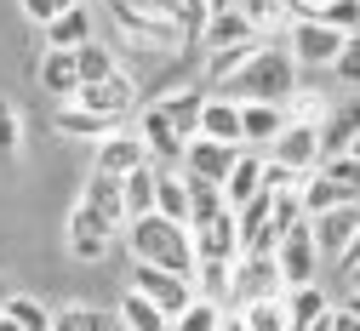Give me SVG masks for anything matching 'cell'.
I'll return each mask as SVG.
<instances>
[{"instance_id": "1", "label": "cell", "mask_w": 360, "mask_h": 331, "mask_svg": "<svg viewBox=\"0 0 360 331\" xmlns=\"http://www.w3.org/2000/svg\"><path fill=\"white\" fill-rule=\"evenodd\" d=\"M297 58L286 52V46H257V52L246 58V69L229 80V86H223V98H235V103H292L297 98Z\"/></svg>"}, {"instance_id": "2", "label": "cell", "mask_w": 360, "mask_h": 331, "mask_svg": "<svg viewBox=\"0 0 360 331\" xmlns=\"http://www.w3.org/2000/svg\"><path fill=\"white\" fill-rule=\"evenodd\" d=\"M126 246H131V257L138 263H155V268H172V274H189L195 280V234H189V223H172V217H160V212H149V217H131L126 223Z\"/></svg>"}, {"instance_id": "3", "label": "cell", "mask_w": 360, "mask_h": 331, "mask_svg": "<svg viewBox=\"0 0 360 331\" xmlns=\"http://www.w3.org/2000/svg\"><path fill=\"white\" fill-rule=\"evenodd\" d=\"M275 263H281L286 292H292V286H314V280H321V246H314V228H309V217H303V223H292V228L281 234Z\"/></svg>"}, {"instance_id": "4", "label": "cell", "mask_w": 360, "mask_h": 331, "mask_svg": "<svg viewBox=\"0 0 360 331\" xmlns=\"http://www.w3.org/2000/svg\"><path fill=\"white\" fill-rule=\"evenodd\" d=\"M286 52L297 58V69H332L338 52H343V34L326 29L321 18H292V29H286Z\"/></svg>"}, {"instance_id": "5", "label": "cell", "mask_w": 360, "mask_h": 331, "mask_svg": "<svg viewBox=\"0 0 360 331\" xmlns=\"http://www.w3.org/2000/svg\"><path fill=\"white\" fill-rule=\"evenodd\" d=\"M131 292H143L160 314H184L189 303H195V280L189 274H172V268H155V263H138L131 268Z\"/></svg>"}, {"instance_id": "6", "label": "cell", "mask_w": 360, "mask_h": 331, "mask_svg": "<svg viewBox=\"0 0 360 331\" xmlns=\"http://www.w3.org/2000/svg\"><path fill=\"white\" fill-rule=\"evenodd\" d=\"M131 131L143 137V149H149V160H155L160 171H177V166H184V143H189V137H177V126H172L155 103L138 109V126H131Z\"/></svg>"}, {"instance_id": "7", "label": "cell", "mask_w": 360, "mask_h": 331, "mask_svg": "<svg viewBox=\"0 0 360 331\" xmlns=\"http://www.w3.org/2000/svg\"><path fill=\"white\" fill-rule=\"evenodd\" d=\"M80 109H92V115H103V120H131L143 103H138V86H131V74H109V80H98V86H80V98H75Z\"/></svg>"}, {"instance_id": "8", "label": "cell", "mask_w": 360, "mask_h": 331, "mask_svg": "<svg viewBox=\"0 0 360 331\" xmlns=\"http://www.w3.org/2000/svg\"><path fill=\"white\" fill-rule=\"evenodd\" d=\"M269 160H281L292 171H321L326 166V149H321V126H303V120H286V131L269 143Z\"/></svg>"}, {"instance_id": "9", "label": "cell", "mask_w": 360, "mask_h": 331, "mask_svg": "<svg viewBox=\"0 0 360 331\" xmlns=\"http://www.w3.org/2000/svg\"><path fill=\"white\" fill-rule=\"evenodd\" d=\"M263 297H286V280L275 257H240L235 263V309L263 303Z\"/></svg>"}, {"instance_id": "10", "label": "cell", "mask_w": 360, "mask_h": 331, "mask_svg": "<svg viewBox=\"0 0 360 331\" xmlns=\"http://www.w3.org/2000/svg\"><path fill=\"white\" fill-rule=\"evenodd\" d=\"M309 228H314V246H321V263H338L349 252V240H354V228H360V200L309 217Z\"/></svg>"}, {"instance_id": "11", "label": "cell", "mask_w": 360, "mask_h": 331, "mask_svg": "<svg viewBox=\"0 0 360 331\" xmlns=\"http://www.w3.org/2000/svg\"><path fill=\"white\" fill-rule=\"evenodd\" d=\"M235 155L240 149H229V143H212V137H189L184 143V171L189 183H217L223 188V177H229V166H235Z\"/></svg>"}, {"instance_id": "12", "label": "cell", "mask_w": 360, "mask_h": 331, "mask_svg": "<svg viewBox=\"0 0 360 331\" xmlns=\"http://www.w3.org/2000/svg\"><path fill=\"white\" fill-rule=\"evenodd\" d=\"M195 257L200 263H235L240 257V217L235 212H217L212 223H195Z\"/></svg>"}, {"instance_id": "13", "label": "cell", "mask_w": 360, "mask_h": 331, "mask_svg": "<svg viewBox=\"0 0 360 331\" xmlns=\"http://www.w3.org/2000/svg\"><path fill=\"white\" fill-rule=\"evenodd\" d=\"M80 206L86 212H92L109 234H126V195H120V177H103V171H92V177H86V188H80Z\"/></svg>"}, {"instance_id": "14", "label": "cell", "mask_w": 360, "mask_h": 331, "mask_svg": "<svg viewBox=\"0 0 360 331\" xmlns=\"http://www.w3.org/2000/svg\"><path fill=\"white\" fill-rule=\"evenodd\" d=\"M138 166H155V160H149V149H143V137L120 126V131H109L103 143H98V166H92V171H103V177H131Z\"/></svg>"}, {"instance_id": "15", "label": "cell", "mask_w": 360, "mask_h": 331, "mask_svg": "<svg viewBox=\"0 0 360 331\" xmlns=\"http://www.w3.org/2000/svg\"><path fill=\"white\" fill-rule=\"evenodd\" d=\"M63 228H69V257H75V263H103V257H109V240H115V234L86 212V206H75Z\"/></svg>"}, {"instance_id": "16", "label": "cell", "mask_w": 360, "mask_h": 331, "mask_svg": "<svg viewBox=\"0 0 360 331\" xmlns=\"http://www.w3.org/2000/svg\"><path fill=\"white\" fill-rule=\"evenodd\" d=\"M257 195H263V155H257V149H240L235 166H229V177H223V206L240 212V206H252Z\"/></svg>"}, {"instance_id": "17", "label": "cell", "mask_w": 360, "mask_h": 331, "mask_svg": "<svg viewBox=\"0 0 360 331\" xmlns=\"http://www.w3.org/2000/svg\"><path fill=\"white\" fill-rule=\"evenodd\" d=\"M206 98L212 91H200V86H172L166 98L155 103L172 126H177V137H200V115H206Z\"/></svg>"}, {"instance_id": "18", "label": "cell", "mask_w": 360, "mask_h": 331, "mask_svg": "<svg viewBox=\"0 0 360 331\" xmlns=\"http://www.w3.org/2000/svg\"><path fill=\"white\" fill-rule=\"evenodd\" d=\"M200 137L229 143V149H246V137H240V103L223 98V91H212V98H206V115H200Z\"/></svg>"}, {"instance_id": "19", "label": "cell", "mask_w": 360, "mask_h": 331, "mask_svg": "<svg viewBox=\"0 0 360 331\" xmlns=\"http://www.w3.org/2000/svg\"><path fill=\"white\" fill-rule=\"evenodd\" d=\"M354 137H360V91L343 98V103H332V115L321 120V149H326V160H332V155H349Z\"/></svg>"}, {"instance_id": "20", "label": "cell", "mask_w": 360, "mask_h": 331, "mask_svg": "<svg viewBox=\"0 0 360 331\" xmlns=\"http://www.w3.org/2000/svg\"><path fill=\"white\" fill-rule=\"evenodd\" d=\"M286 131V109L281 103H240V137L246 149H269Z\"/></svg>"}, {"instance_id": "21", "label": "cell", "mask_w": 360, "mask_h": 331, "mask_svg": "<svg viewBox=\"0 0 360 331\" xmlns=\"http://www.w3.org/2000/svg\"><path fill=\"white\" fill-rule=\"evenodd\" d=\"M281 303H286V325H292V331H309L314 320H326V314L338 309V303L326 297V286H321V280H314V286H292Z\"/></svg>"}, {"instance_id": "22", "label": "cell", "mask_w": 360, "mask_h": 331, "mask_svg": "<svg viewBox=\"0 0 360 331\" xmlns=\"http://www.w3.org/2000/svg\"><path fill=\"white\" fill-rule=\"evenodd\" d=\"M297 200H303V217H321V212H332V206H349L354 195H349V188H343L326 166H321V171H309V177H303Z\"/></svg>"}, {"instance_id": "23", "label": "cell", "mask_w": 360, "mask_h": 331, "mask_svg": "<svg viewBox=\"0 0 360 331\" xmlns=\"http://www.w3.org/2000/svg\"><path fill=\"white\" fill-rule=\"evenodd\" d=\"M252 40H257V29L240 18V6L212 12V18H206V29H200V46H206V52H223V46H252Z\"/></svg>"}, {"instance_id": "24", "label": "cell", "mask_w": 360, "mask_h": 331, "mask_svg": "<svg viewBox=\"0 0 360 331\" xmlns=\"http://www.w3.org/2000/svg\"><path fill=\"white\" fill-rule=\"evenodd\" d=\"M92 34H98L92 29V6L80 0V6H69L58 23H46V52H75V46H86Z\"/></svg>"}, {"instance_id": "25", "label": "cell", "mask_w": 360, "mask_h": 331, "mask_svg": "<svg viewBox=\"0 0 360 331\" xmlns=\"http://www.w3.org/2000/svg\"><path fill=\"white\" fill-rule=\"evenodd\" d=\"M40 86H46L58 103H75L80 98V63H75V52H46V58H40Z\"/></svg>"}, {"instance_id": "26", "label": "cell", "mask_w": 360, "mask_h": 331, "mask_svg": "<svg viewBox=\"0 0 360 331\" xmlns=\"http://www.w3.org/2000/svg\"><path fill=\"white\" fill-rule=\"evenodd\" d=\"M235 6H240V18H246L257 34H281V29H292V18H297L292 0H235Z\"/></svg>"}, {"instance_id": "27", "label": "cell", "mask_w": 360, "mask_h": 331, "mask_svg": "<svg viewBox=\"0 0 360 331\" xmlns=\"http://www.w3.org/2000/svg\"><path fill=\"white\" fill-rule=\"evenodd\" d=\"M235 263H195V297H212L223 309H235Z\"/></svg>"}, {"instance_id": "28", "label": "cell", "mask_w": 360, "mask_h": 331, "mask_svg": "<svg viewBox=\"0 0 360 331\" xmlns=\"http://www.w3.org/2000/svg\"><path fill=\"white\" fill-rule=\"evenodd\" d=\"M115 320H120V331H172V314H160L143 292H126L120 309H115Z\"/></svg>"}, {"instance_id": "29", "label": "cell", "mask_w": 360, "mask_h": 331, "mask_svg": "<svg viewBox=\"0 0 360 331\" xmlns=\"http://www.w3.org/2000/svg\"><path fill=\"white\" fill-rule=\"evenodd\" d=\"M58 131H63V137H92V143H103V137L120 131V126L103 120V115H92V109H80V103H58Z\"/></svg>"}, {"instance_id": "30", "label": "cell", "mask_w": 360, "mask_h": 331, "mask_svg": "<svg viewBox=\"0 0 360 331\" xmlns=\"http://www.w3.org/2000/svg\"><path fill=\"white\" fill-rule=\"evenodd\" d=\"M75 63H80V86H98V80L120 74V63H115V46H103L98 34L86 40V46H75Z\"/></svg>"}, {"instance_id": "31", "label": "cell", "mask_w": 360, "mask_h": 331, "mask_svg": "<svg viewBox=\"0 0 360 331\" xmlns=\"http://www.w3.org/2000/svg\"><path fill=\"white\" fill-rule=\"evenodd\" d=\"M155 212L172 217V223H189V177H184V171H160V183H155Z\"/></svg>"}, {"instance_id": "32", "label": "cell", "mask_w": 360, "mask_h": 331, "mask_svg": "<svg viewBox=\"0 0 360 331\" xmlns=\"http://www.w3.org/2000/svg\"><path fill=\"white\" fill-rule=\"evenodd\" d=\"M155 183H160V166H138L131 177H120L126 217H149V212H155Z\"/></svg>"}, {"instance_id": "33", "label": "cell", "mask_w": 360, "mask_h": 331, "mask_svg": "<svg viewBox=\"0 0 360 331\" xmlns=\"http://www.w3.org/2000/svg\"><path fill=\"white\" fill-rule=\"evenodd\" d=\"M52 331H120V320L92 309V303H69V309L52 314Z\"/></svg>"}, {"instance_id": "34", "label": "cell", "mask_w": 360, "mask_h": 331, "mask_svg": "<svg viewBox=\"0 0 360 331\" xmlns=\"http://www.w3.org/2000/svg\"><path fill=\"white\" fill-rule=\"evenodd\" d=\"M0 314H6V320H18L23 331H52V309L40 303V297H23V292H12L6 303H0Z\"/></svg>"}, {"instance_id": "35", "label": "cell", "mask_w": 360, "mask_h": 331, "mask_svg": "<svg viewBox=\"0 0 360 331\" xmlns=\"http://www.w3.org/2000/svg\"><path fill=\"white\" fill-rule=\"evenodd\" d=\"M223 314H229L223 303H212V297H195L184 314L172 320V331H217V325H223Z\"/></svg>"}, {"instance_id": "36", "label": "cell", "mask_w": 360, "mask_h": 331, "mask_svg": "<svg viewBox=\"0 0 360 331\" xmlns=\"http://www.w3.org/2000/svg\"><path fill=\"white\" fill-rule=\"evenodd\" d=\"M240 320H246V331H292V325H286V303H281V297L246 303V309H240Z\"/></svg>"}, {"instance_id": "37", "label": "cell", "mask_w": 360, "mask_h": 331, "mask_svg": "<svg viewBox=\"0 0 360 331\" xmlns=\"http://www.w3.org/2000/svg\"><path fill=\"white\" fill-rule=\"evenodd\" d=\"M217 212H229V206H223V188L217 183H189V228L195 223H212Z\"/></svg>"}, {"instance_id": "38", "label": "cell", "mask_w": 360, "mask_h": 331, "mask_svg": "<svg viewBox=\"0 0 360 331\" xmlns=\"http://www.w3.org/2000/svg\"><path fill=\"white\" fill-rule=\"evenodd\" d=\"M326 115H332V103L321 98V91H309V86H303V91H297V98L286 103V120H303V126H321Z\"/></svg>"}, {"instance_id": "39", "label": "cell", "mask_w": 360, "mask_h": 331, "mask_svg": "<svg viewBox=\"0 0 360 331\" xmlns=\"http://www.w3.org/2000/svg\"><path fill=\"white\" fill-rule=\"evenodd\" d=\"M332 74L349 86V91H360V29L343 40V52H338V63H332Z\"/></svg>"}, {"instance_id": "40", "label": "cell", "mask_w": 360, "mask_h": 331, "mask_svg": "<svg viewBox=\"0 0 360 331\" xmlns=\"http://www.w3.org/2000/svg\"><path fill=\"white\" fill-rule=\"evenodd\" d=\"M321 23H326V29H338V34L349 40V34L360 29V0H332V6L321 12Z\"/></svg>"}, {"instance_id": "41", "label": "cell", "mask_w": 360, "mask_h": 331, "mask_svg": "<svg viewBox=\"0 0 360 331\" xmlns=\"http://www.w3.org/2000/svg\"><path fill=\"white\" fill-rule=\"evenodd\" d=\"M18 149H23V120H18V109L6 98H0V160L18 155Z\"/></svg>"}, {"instance_id": "42", "label": "cell", "mask_w": 360, "mask_h": 331, "mask_svg": "<svg viewBox=\"0 0 360 331\" xmlns=\"http://www.w3.org/2000/svg\"><path fill=\"white\" fill-rule=\"evenodd\" d=\"M18 6H23V18H29V23L46 29V23H58L69 6H80V0H18Z\"/></svg>"}, {"instance_id": "43", "label": "cell", "mask_w": 360, "mask_h": 331, "mask_svg": "<svg viewBox=\"0 0 360 331\" xmlns=\"http://www.w3.org/2000/svg\"><path fill=\"white\" fill-rule=\"evenodd\" d=\"M326 171H332V177L349 188L354 200H360V160H354V155H332V160H326Z\"/></svg>"}, {"instance_id": "44", "label": "cell", "mask_w": 360, "mask_h": 331, "mask_svg": "<svg viewBox=\"0 0 360 331\" xmlns=\"http://www.w3.org/2000/svg\"><path fill=\"white\" fill-rule=\"evenodd\" d=\"M338 268H343V274H354V268H360V228H354V240H349V252L338 257Z\"/></svg>"}, {"instance_id": "45", "label": "cell", "mask_w": 360, "mask_h": 331, "mask_svg": "<svg viewBox=\"0 0 360 331\" xmlns=\"http://www.w3.org/2000/svg\"><path fill=\"white\" fill-rule=\"evenodd\" d=\"M332 331H360V314H349V309L338 303V309H332Z\"/></svg>"}, {"instance_id": "46", "label": "cell", "mask_w": 360, "mask_h": 331, "mask_svg": "<svg viewBox=\"0 0 360 331\" xmlns=\"http://www.w3.org/2000/svg\"><path fill=\"white\" fill-rule=\"evenodd\" d=\"M292 6H297V18H321V12L332 6V0H292Z\"/></svg>"}, {"instance_id": "47", "label": "cell", "mask_w": 360, "mask_h": 331, "mask_svg": "<svg viewBox=\"0 0 360 331\" xmlns=\"http://www.w3.org/2000/svg\"><path fill=\"white\" fill-rule=\"evenodd\" d=\"M217 331H246V320H240V309H229V314H223V325Z\"/></svg>"}, {"instance_id": "48", "label": "cell", "mask_w": 360, "mask_h": 331, "mask_svg": "<svg viewBox=\"0 0 360 331\" xmlns=\"http://www.w3.org/2000/svg\"><path fill=\"white\" fill-rule=\"evenodd\" d=\"M343 309H349V314H360V292H349V297H343Z\"/></svg>"}, {"instance_id": "49", "label": "cell", "mask_w": 360, "mask_h": 331, "mask_svg": "<svg viewBox=\"0 0 360 331\" xmlns=\"http://www.w3.org/2000/svg\"><path fill=\"white\" fill-rule=\"evenodd\" d=\"M206 6H212V12H229V6H235V0H206Z\"/></svg>"}, {"instance_id": "50", "label": "cell", "mask_w": 360, "mask_h": 331, "mask_svg": "<svg viewBox=\"0 0 360 331\" xmlns=\"http://www.w3.org/2000/svg\"><path fill=\"white\" fill-rule=\"evenodd\" d=\"M0 331H23V325H18V320H6V314H0Z\"/></svg>"}, {"instance_id": "51", "label": "cell", "mask_w": 360, "mask_h": 331, "mask_svg": "<svg viewBox=\"0 0 360 331\" xmlns=\"http://www.w3.org/2000/svg\"><path fill=\"white\" fill-rule=\"evenodd\" d=\"M343 280H349V292H360V268H354V274H343Z\"/></svg>"}, {"instance_id": "52", "label": "cell", "mask_w": 360, "mask_h": 331, "mask_svg": "<svg viewBox=\"0 0 360 331\" xmlns=\"http://www.w3.org/2000/svg\"><path fill=\"white\" fill-rule=\"evenodd\" d=\"M349 155H354V160H360V137H354V143H349Z\"/></svg>"}, {"instance_id": "53", "label": "cell", "mask_w": 360, "mask_h": 331, "mask_svg": "<svg viewBox=\"0 0 360 331\" xmlns=\"http://www.w3.org/2000/svg\"><path fill=\"white\" fill-rule=\"evenodd\" d=\"M6 297H12V292H6V280H0V303H6Z\"/></svg>"}]
</instances>
